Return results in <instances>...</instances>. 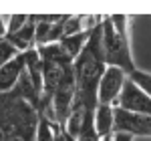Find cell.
Instances as JSON below:
<instances>
[{
  "mask_svg": "<svg viewBox=\"0 0 151 141\" xmlns=\"http://www.w3.org/2000/svg\"><path fill=\"white\" fill-rule=\"evenodd\" d=\"M131 81L135 83V85H139L141 89L145 91V93L151 97V73H147V70H141V69H137L131 77H129Z\"/></svg>",
  "mask_w": 151,
  "mask_h": 141,
  "instance_id": "obj_11",
  "label": "cell"
},
{
  "mask_svg": "<svg viewBox=\"0 0 151 141\" xmlns=\"http://www.w3.org/2000/svg\"><path fill=\"white\" fill-rule=\"evenodd\" d=\"M6 35H8V26H6V18H4V16H0V40H2V38H6Z\"/></svg>",
  "mask_w": 151,
  "mask_h": 141,
  "instance_id": "obj_13",
  "label": "cell"
},
{
  "mask_svg": "<svg viewBox=\"0 0 151 141\" xmlns=\"http://www.w3.org/2000/svg\"><path fill=\"white\" fill-rule=\"evenodd\" d=\"M30 20V16H24V14H12L8 16V20H6V26H8V35H14V32H18L20 28H22L24 24Z\"/></svg>",
  "mask_w": 151,
  "mask_h": 141,
  "instance_id": "obj_12",
  "label": "cell"
},
{
  "mask_svg": "<svg viewBox=\"0 0 151 141\" xmlns=\"http://www.w3.org/2000/svg\"><path fill=\"white\" fill-rule=\"evenodd\" d=\"M127 81H129V75L125 70L117 69V67H107L103 77H101V83H99V91H97L99 105L117 107Z\"/></svg>",
  "mask_w": 151,
  "mask_h": 141,
  "instance_id": "obj_3",
  "label": "cell"
},
{
  "mask_svg": "<svg viewBox=\"0 0 151 141\" xmlns=\"http://www.w3.org/2000/svg\"><path fill=\"white\" fill-rule=\"evenodd\" d=\"M115 133H129L133 137H151V117L115 107Z\"/></svg>",
  "mask_w": 151,
  "mask_h": 141,
  "instance_id": "obj_4",
  "label": "cell"
},
{
  "mask_svg": "<svg viewBox=\"0 0 151 141\" xmlns=\"http://www.w3.org/2000/svg\"><path fill=\"white\" fill-rule=\"evenodd\" d=\"M18 55H20V53L12 47L6 38H2V40H0V69H2L4 65H8V63H10L14 57H18Z\"/></svg>",
  "mask_w": 151,
  "mask_h": 141,
  "instance_id": "obj_10",
  "label": "cell"
},
{
  "mask_svg": "<svg viewBox=\"0 0 151 141\" xmlns=\"http://www.w3.org/2000/svg\"><path fill=\"white\" fill-rule=\"evenodd\" d=\"M6 40L18 53H28L36 48V16H30V20L14 35H6Z\"/></svg>",
  "mask_w": 151,
  "mask_h": 141,
  "instance_id": "obj_7",
  "label": "cell"
},
{
  "mask_svg": "<svg viewBox=\"0 0 151 141\" xmlns=\"http://www.w3.org/2000/svg\"><path fill=\"white\" fill-rule=\"evenodd\" d=\"M91 35H93V32H79V35L63 36V40H60L58 45H60L63 50H65V55L75 63V60L83 55V50H85V47H87V42H89Z\"/></svg>",
  "mask_w": 151,
  "mask_h": 141,
  "instance_id": "obj_9",
  "label": "cell"
},
{
  "mask_svg": "<svg viewBox=\"0 0 151 141\" xmlns=\"http://www.w3.org/2000/svg\"><path fill=\"white\" fill-rule=\"evenodd\" d=\"M24 69H26V53H20L18 57H14L8 65L0 69V95H8L14 91Z\"/></svg>",
  "mask_w": 151,
  "mask_h": 141,
  "instance_id": "obj_6",
  "label": "cell"
},
{
  "mask_svg": "<svg viewBox=\"0 0 151 141\" xmlns=\"http://www.w3.org/2000/svg\"><path fill=\"white\" fill-rule=\"evenodd\" d=\"M135 137L133 135H129V133H115L113 135V141H133Z\"/></svg>",
  "mask_w": 151,
  "mask_h": 141,
  "instance_id": "obj_14",
  "label": "cell"
},
{
  "mask_svg": "<svg viewBox=\"0 0 151 141\" xmlns=\"http://www.w3.org/2000/svg\"><path fill=\"white\" fill-rule=\"evenodd\" d=\"M131 18L123 14H113L101 24V45L107 67H117L125 70L129 77L137 70L133 53H131Z\"/></svg>",
  "mask_w": 151,
  "mask_h": 141,
  "instance_id": "obj_2",
  "label": "cell"
},
{
  "mask_svg": "<svg viewBox=\"0 0 151 141\" xmlns=\"http://www.w3.org/2000/svg\"><path fill=\"white\" fill-rule=\"evenodd\" d=\"M119 109H125V111H131V113H137V115H149L151 117V97L139 85L129 79L123 93H121V99H119Z\"/></svg>",
  "mask_w": 151,
  "mask_h": 141,
  "instance_id": "obj_5",
  "label": "cell"
},
{
  "mask_svg": "<svg viewBox=\"0 0 151 141\" xmlns=\"http://www.w3.org/2000/svg\"><path fill=\"white\" fill-rule=\"evenodd\" d=\"M93 123H95V131L99 133L101 139L115 135V107L97 105Z\"/></svg>",
  "mask_w": 151,
  "mask_h": 141,
  "instance_id": "obj_8",
  "label": "cell"
},
{
  "mask_svg": "<svg viewBox=\"0 0 151 141\" xmlns=\"http://www.w3.org/2000/svg\"><path fill=\"white\" fill-rule=\"evenodd\" d=\"M38 111L16 93L0 95V141H35Z\"/></svg>",
  "mask_w": 151,
  "mask_h": 141,
  "instance_id": "obj_1",
  "label": "cell"
}]
</instances>
